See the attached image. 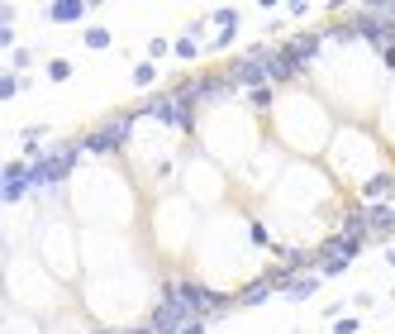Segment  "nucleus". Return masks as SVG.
Segmentation results:
<instances>
[{"mask_svg": "<svg viewBox=\"0 0 395 334\" xmlns=\"http://www.w3.org/2000/svg\"><path fill=\"white\" fill-rule=\"evenodd\" d=\"M129 129H133V115H119V119L100 124L96 134H86L81 148H86V153H119V148L129 143Z\"/></svg>", "mask_w": 395, "mask_h": 334, "instance_id": "obj_1", "label": "nucleus"}, {"mask_svg": "<svg viewBox=\"0 0 395 334\" xmlns=\"http://www.w3.org/2000/svg\"><path fill=\"white\" fill-rule=\"evenodd\" d=\"M81 14H86V5H81V0H67V5H53V10H48V19H53V24H72V19H81Z\"/></svg>", "mask_w": 395, "mask_h": 334, "instance_id": "obj_6", "label": "nucleus"}, {"mask_svg": "<svg viewBox=\"0 0 395 334\" xmlns=\"http://www.w3.org/2000/svg\"><path fill=\"white\" fill-rule=\"evenodd\" d=\"M362 196H367V201H381V196H395V177H391V172H377V177H372V182L362 187Z\"/></svg>", "mask_w": 395, "mask_h": 334, "instance_id": "obj_5", "label": "nucleus"}, {"mask_svg": "<svg viewBox=\"0 0 395 334\" xmlns=\"http://www.w3.org/2000/svg\"><path fill=\"white\" fill-rule=\"evenodd\" d=\"M381 62H386V67L395 72V43H391V48H381Z\"/></svg>", "mask_w": 395, "mask_h": 334, "instance_id": "obj_16", "label": "nucleus"}, {"mask_svg": "<svg viewBox=\"0 0 395 334\" xmlns=\"http://www.w3.org/2000/svg\"><path fill=\"white\" fill-rule=\"evenodd\" d=\"M162 53H167V38H153V43H148V62H153V58H162Z\"/></svg>", "mask_w": 395, "mask_h": 334, "instance_id": "obj_13", "label": "nucleus"}, {"mask_svg": "<svg viewBox=\"0 0 395 334\" xmlns=\"http://www.w3.org/2000/svg\"><path fill=\"white\" fill-rule=\"evenodd\" d=\"M314 287H319V272H314V277H296V282L286 287V296H296V301H305V296H314Z\"/></svg>", "mask_w": 395, "mask_h": 334, "instance_id": "obj_7", "label": "nucleus"}, {"mask_svg": "<svg viewBox=\"0 0 395 334\" xmlns=\"http://www.w3.org/2000/svg\"><path fill=\"white\" fill-rule=\"evenodd\" d=\"M386 263H391V267H395V243H391V248H386Z\"/></svg>", "mask_w": 395, "mask_h": 334, "instance_id": "obj_18", "label": "nucleus"}, {"mask_svg": "<svg viewBox=\"0 0 395 334\" xmlns=\"http://www.w3.org/2000/svg\"><path fill=\"white\" fill-rule=\"evenodd\" d=\"M86 43L91 48H110V29H86Z\"/></svg>", "mask_w": 395, "mask_h": 334, "instance_id": "obj_11", "label": "nucleus"}, {"mask_svg": "<svg viewBox=\"0 0 395 334\" xmlns=\"http://www.w3.org/2000/svg\"><path fill=\"white\" fill-rule=\"evenodd\" d=\"M181 334H205V320H191V325H186Z\"/></svg>", "mask_w": 395, "mask_h": 334, "instance_id": "obj_17", "label": "nucleus"}, {"mask_svg": "<svg viewBox=\"0 0 395 334\" xmlns=\"http://www.w3.org/2000/svg\"><path fill=\"white\" fill-rule=\"evenodd\" d=\"M153 82H157V67L153 62H138L133 67V86H153Z\"/></svg>", "mask_w": 395, "mask_h": 334, "instance_id": "obj_8", "label": "nucleus"}, {"mask_svg": "<svg viewBox=\"0 0 395 334\" xmlns=\"http://www.w3.org/2000/svg\"><path fill=\"white\" fill-rule=\"evenodd\" d=\"M133 334H157V330H153V325H143V330H133Z\"/></svg>", "mask_w": 395, "mask_h": 334, "instance_id": "obj_19", "label": "nucleus"}, {"mask_svg": "<svg viewBox=\"0 0 395 334\" xmlns=\"http://www.w3.org/2000/svg\"><path fill=\"white\" fill-rule=\"evenodd\" d=\"M333 334H357V320H333Z\"/></svg>", "mask_w": 395, "mask_h": 334, "instance_id": "obj_15", "label": "nucleus"}, {"mask_svg": "<svg viewBox=\"0 0 395 334\" xmlns=\"http://www.w3.org/2000/svg\"><path fill=\"white\" fill-rule=\"evenodd\" d=\"M172 53L191 62V58H196V53H200V43H196V38H191V34H186V38H177V43H172Z\"/></svg>", "mask_w": 395, "mask_h": 334, "instance_id": "obj_9", "label": "nucleus"}, {"mask_svg": "<svg viewBox=\"0 0 395 334\" xmlns=\"http://www.w3.org/2000/svg\"><path fill=\"white\" fill-rule=\"evenodd\" d=\"M248 234H253V243H272V234H267V224H253Z\"/></svg>", "mask_w": 395, "mask_h": 334, "instance_id": "obj_14", "label": "nucleus"}, {"mask_svg": "<svg viewBox=\"0 0 395 334\" xmlns=\"http://www.w3.org/2000/svg\"><path fill=\"white\" fill-rule=\"evenodd\" d=\"M48 77H53V82H67V77H72V62H67V58H53V62H48Z\"/></svg>", "mask_w": 395, "mask_h": 334, "instance_id": "obj_10", "label": "nucleus"}, {"mask_svg": "<svg viewBox=\"0 0 395 334\" xmlns=\"http://www.w3.org/2000/svg\"><path fill=\"white\" fill-rule=\"evenodd\" d=\"M281 48H286V58H291V62H296L300 72H305V62H309V58L319 53V34H300V38L281 43Z\"/></svg>", "mask_w": 395, "mask_h": 334, "instance_id": "obj_3", "label": "nucleus"}, {"mask_svg": "<svg viewBox=\"0 0 395 334\" xmlns=\"http://www.w3.org/2000/svg\"><path fill=\"white\" fill-rule=\"evenodd\" d=\"M391 206H395V196H391Z\"/></svg>", "mask_w": 395, "mask_h": 334, "instance_id": "obj_20", "label": "nucleus"}, {"mask_svg": "<svg viewBox=\"0 0 395 334\" xmlns=\"http://www.w3.org/2000/svg\"><path fill=\"white\" fill-rule=\"evenodd\" d=\"M272 291H277V287H272L267 277H257V282H248V287H243V291H238L233 301H238V306H262V301H267Z\"/></svg>", "mask_w": 395, "mask_h": 334, "instance_id": "obj_4", "label": "nucleus"}, {"mask_svg": "<svg viewBox=\"0 0 395 334\" xmlns=\"http://www.w3.org/2000/svg\"><path fill=\"white\" fill-rule=\"evenodd\" d=\"M248 101H253L257 110H267V106H272V86H262V91H248Z\"/></svg>", "mask_w": 395, "mask_h": 334, "instance_id": "obj_12", "label": "nucleus"}, {"mask_svg": "<svg viewBox=\"0 0 395 334\" xmlns=\"http://www.w3.org/2000/svg\"><path fill=\"white\" fill-rule=\"evenodd\" d=\"M367 229L381 234V239H395V206H391V201H381V206L367 211Z\"/></svg>", "mask_w": 395, "mask_h": 334, "instance_id": "obj_2", "label": "nucleus"}]
</instances>
